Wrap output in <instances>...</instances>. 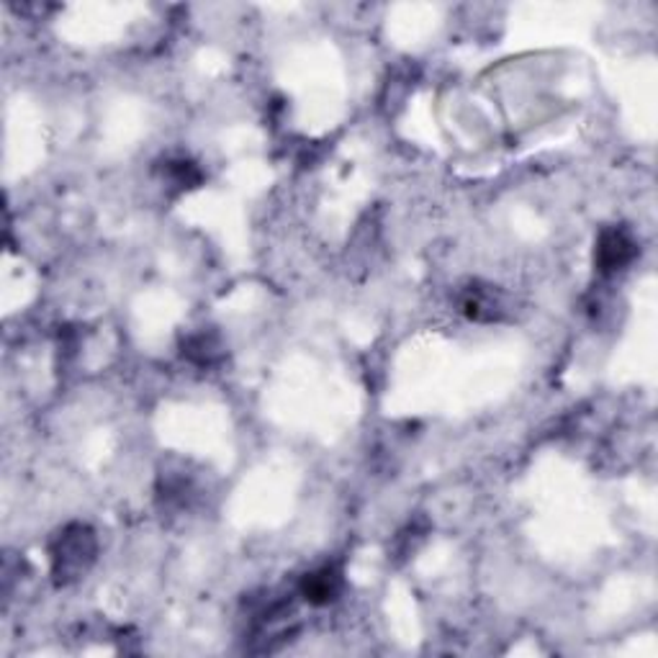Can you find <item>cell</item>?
Here are the masks:
<instances>
[{
  "mask_svg": "<svg viewBox=\"0 0 658 658\" xmlns=\"http://www.w3.org/2000/svg\"><path fill=\"white\" fill-rule=\"evenodd\" d=\"M638 239L627 226H604L595 245V270L602 278L623 273L638 258Z\"/></svg>",
  "mask_w": 658,
  "mask_h": 658,
  "instance_id": "2",
  "label": "cell"
},
{
  "mask_svg": "<svg viewBox=\"0 0 658 658\" xmlns=\"http://www.w3.org/2000/svg\"><path fill=\"white\" fill-rule=\"evenodd\" d=\"M163 183L173 193H188L203 183L201 167L188 157H171L163 163Z\"/></svg>",
  "mask_w": 658,
  "mask_h": 658,
  "instance_id": "6",
  "label": "cell"
},
{
  "mask_svg": "<svg viewBox=\"0 0 658 658\" xmlns=\"http://www.w3.org/2000/svg\"><path fill=\"white\" fill-rule=\"evenodd\" d=\"M340 591H342V568L334 566V563L314 568V572L302 576V581H298V595H302L304 602H309L314 607L332 604L334 599L340 597Z\"/></svg>",
  "mask_w": 658,
  "mask_h": 658,
  "instance_id": "4",
  "label": "cell"
},
{
  "mask_svg": "<svg viewBox=\"0 0 658 658\" xmlns=\"http://www.w3.org/2000/svg\"><path fill=\"white\" fill-rule=\"evenodd\" d=\"M180 355L183 361L196 365V368H216V365L224 361L226 350L216 332L203 329V332L188 334V338L180 342Z\"/></svg>",
  "mask_w": 658,
  "mask_h": 658,
  "instance_id": "5",
  "label": "cell"
},
{
  "mask_svg": "<svg viewBox=\"0 0 658 658\" xmlns=\"http://www.w3.org/2000/svg\"><path fill=\"white\" fill-rule=\"evenodd\" d=\"M460 314L473 321H502L507 317V296L496 286H484V283H471L460 291L458 298Z\"/></svg>",
  "mask_w": 658,
  "mask_h": 658,
  "instance_id": "3",
  "label": "cell"
},
{
  "mask_svg": "<svg viewBox=\"0 0 658 658\" xmlns=\"http://www.w3.org/2000/svg\"><path fill=\"white\" fill-rule=\"evenodd\" d=\"M98 543L93 530L83 522L64 525L49 543V561H52V576L57 587H68L91 572L96 563Z\"/></svg>",
  "mask_w": 658,
  "mask_h": 658,
  "instance_id": "1",
  "label": "cell"
}]
</instances>
